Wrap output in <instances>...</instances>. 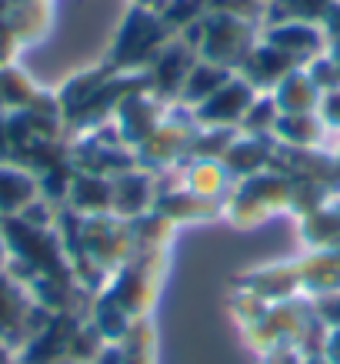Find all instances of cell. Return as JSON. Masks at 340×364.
<instances>
[{"mask_svg":"<svg viewBox=\"0 0 340 364\" xmlns=\"http://www.w3.org/2000/svg\"><path fill=\"white\" fill-rule=\"evenodd\" d=\"M300 228L314 251H340V210L334 204H324V208L304 214Z\"/></svg>","mask_w":340,"mask_h":364,"instance_id":"cell-15","label":"cell"},{"mask_svg":"<svg viewBox=\"0 0 340 364\" xmlns=\"http://www.w3.org/2000/svg\"><path fill=\"white\" fill-rule=\"evenodd\" d=\"M190 144H194V131L190 127H177V124H164V127H157L147 141L141 144V164H154V167H164L170 161L190 151Z\"/></svg>","mask_w":340,"mask_h":364,"instance_id":"cell-10","label":"cell"},{"mask_svg":"<svg viewBox=\"0 0 340 364\" xmlns=\"http://www.w3.org/2000/svg\"><path fill=\"white\" fill-rule=\"evenodd\" d=\"M257 100V87L247 84L243 77H231L220 90H214L204 104L194 107L200 127H224L231 131L243 121V114L251 111V104Z\"/></svg>","mask_w":340,"mask_h":364,"instance_id":"cell-4","label":"cell"},{"mask_svg":"<svg viewBox=\"0 0 340 364\" xmlns=\"http://www.w3.org/2000/svg\"><path fill=\"white\" fill-rule=\"evenodd\" d=\"M47 321H50V311L37 304L31 287L17 281L7 267H0V341L21 351Z\"/></svg>","mask_w":340,"mask_h":364,"instance_id":"cell-2","label":"cell"},{"mask_svg":"<svg viewBox=\"0 0 340 364\" xmlns=\"http://www.w3.org/2000/svg\"><path fill=\"white\" fill-rule=\"evenodd\" d=\"M274 134L280 137V144L294 147V151H314L324 144L327 124L320 121V114H280L274 124Z\"/></svg>","mask_w":340,"mask_h":364,"instance_id":"cell-12","label":"cell"},{"mask_svg":"<svg viewBox=\"0 0 340 364\" xmlns=\"http://www.w3.org/2000/svg\"><path fill=\"white\" fill-rule=\"evenodd\" d=\"M7 17H11V0H0V27L7 23Z\"/></svg>","mask_w":340,"mask_h":364,"instance_id":"cell-24","label":"cell"},{"mask_svg":"<svg viewBox=\"0 0 340 364\" xmlns=\"http://www.w3.org/2000/svg\"><path fill=\"white\" fill-rule=\"evenodd\" d=\"M94 364H127L124 361V348L121 344H107V348L97 354V361Z\"/></svg>","mask_w":340,"mask_h":364,"instance_id":"cell-22","label":"cell"},{"mask_svg":"<svg viewBox=\"0 0 340 364\" xmlns=\"http://www.w3.org/2000/svg\"><path fill=\"white\" fill-rule=\"evenodd\" d=\"M270 157L274 154H270L267 141L257 137V134H247L241 141L227 144V151L220 154V161H224V167L234 174V181H241V177H251V174H257V171H263V167L270 164Z\"/></svg>","mask_w":340,"mask_h":364,"instance_id":"cell-13","label":"cell"},{"mask_svg":"<svg viewBox=\"0 0 340 364\" xmlns=\"http://www.w3.org/2000/svg\"><path fill=\"white\" fill-rule=\"evenodd\" d=\"M114 181V214L124 221H137L154 210V181L141 171H121L110 177Z\"/></svg>","mask_w":340,"mask_h":364,"instance_id":"cell-5","label":"cell"},{"mask_svg":"<svg viewBox=\"0 0 340 364\" xmlns=\"http://www.w3.org/2000/svg\"><path fill=\"white\" fill-rule=\"evenodd\" d=\"M184 188L194 191V194L204 198V200L224 204V200L231 198V191H234V174L224 167L220 157H200L197 164H190V171H187Z\"/></svg>","mask_w":340,"mask_h":364,"instance_id":"cell-9","label":"cell"},{"mask_svg":"<svg viewBox=\"0 0 340 364\" xmlns=\"http://www.w3.org/2000/svg\"><path fill=\"white\" fill-rule=\"evenodd\" d=\"M310 308H314V318H317L320 324L327 328V331L340 328V287H337V291H324V294H314Z\"/></svg>","mask_w":340,"mask_h":364,"instance_id":"cell-17","label":"cell"},{"mask_svg":"<svg viewBox=\"0 0 340 364\" xmlns=\"http://www.w3.org/2000/svg\"><path fill=\"white\" fill-rule=\"evenodd\" d=\"M217 208L220 204L197 198L194 191H187V188H184V194H180V191H170V194H157L154 198L157 218H164V221H204V218H210Z\"/></svg>","mask_w":340,"mask_h":364,"instance_id":"cell-14","label":"cell"},{"mask_svg":"<svg viewBox=\"0 0 340 364\" xmlns=\"http://www.w3.org/2000/svg\"><path fill=\"white\" fill-rule=\"evenodd\" d=\"M251 50V27L241 17H234V14L204 17V57L207 60H214L220 67L243 64Z\"/></svg>","mask_w":340,"mask_h":364,"instance_id":"cell-3","label":"cell"},{"mask_svg":"<svg viewBox=\"0 0 340 364\" xmlns=\"http://www.w3.org/2000/svg\"><path fill=\"white\" fill-rule=\"evenodd\" d=\"M0 364H13V348L7 341H0Z\"/></svg>","mask_w":340,"mask_h":364,"instance_id":"cell-23","label":"cell"},{"mask_svg":"<svg viewBox=\"0 0 340 364\" xmlns=\"http://www.w3.org/2000/svg\"><path fill=\"white\" fill-rule=\"evenodd\" d=\"M267 44L277 47L280 54H287L294 64H300V60L320 57V50H324V33L307 21H290V23H280V27H274V31L267 33Z\"/></svg>","mask_w":340,"mask_h":364,"instance_id":"cell-8","label":"cell"},{"mask_svg":"<svg viewBox=\"0 0 340 364\" xmlns=\"http://www.w3.org/2000/svg\"><path fill=\"white\" fill-rule=\"evenodd\" d=\"M337 67H340V50H337Z\"/></svg>","mask_w":340,"mask_h":364,"instance_id":"cell-27","label":"cell"},{"mask_svg":"<svg viewBox=\"0 0 340 364\" xmlns=\"http://www.w3.org/2000/svg\"><path fill=\"white\" fill-rule=\"evenodd\" d=\"M324 358H327V364H340V328L327 331V341H324Z\"/></svg>","mask_w":340,"mask_h":364,"instance_id":"cell-20","label":"cell"},{"mask_svg":"<svg viewBox=\"0 0 340 364\" xmlns=\"http://www.w3.org/2000/svg\"><path fill=\"white\" fill-rule=\"evenodd\" d=\"M231 80V74H227V67L214 64V60H200V64L190 67V74H187L184 87H180V97L187 100V104H204V100L214 94V90H220L224 84Z\"/></svg>","mask_w":340,"mask_h":364,"instance_id":"cell-16","label":"cell"},{"mask_svg":"<svg viewBox=\"0 0 340 364\" xmlns=\"http://www.w3.org/2000/svg\"><path fill=\"white\" fill-rule=\"evenodd\" d=\"M67 208L80 218L114 214V181L104 174H90V171L74 174L70 191H67Z\"/></svg>","mask_w":340,"mask_h":364,"instance_id":"cell-7","label":"cell"},{"mask_svg":"<svg viewBox=\"0 0 340 364\" xmlns=\"http://www.w3.org/2000/svg\"><path fill=\"white\" fill-rule=\"evenodd\" d=\"M263 364H304V354L294 344H274L263 351Z\"/></svg>","mask_w":340,"mask_h":364,"instance_id":"cell-19","label":"cell"},{"mask_svg":"<svg viewBox=\"0 0 340 364\" xmlns=\"http://www.w3.org/2000/svg\"><path fill=\"white\" fill-rule=\"evenodd\" d=\"M40 198V181L33 171L13 161H0V218H17Z\"/></svg>","mask_w":340,"mask_h":364,"instance_id":"cell-6","label":"cell"},{"mask_svg":"<svg viewBox=\"0 0 340 364\" xmlns=\"http://www.w3.org/2000/svg\"><path fill=\"white\" fill-rule=\"evenodd\" d=\"M7 264V244H4V234H0V267Z\"/></svg>","mask_w":340,"mask_h":364,"instance_id":"cell-26","label":"cell"},{"mask_svg":"<svg viewBox=\"0 0 340 364\" xmlns=\"http://www.w3.org/2000/svg\"><path fill=\"white\" fill-rule=\"evenodd\" d=\"M304 364H327V358L324 354H310V358H304Z\"/></svg>","mask_w":340,"mask_h":364,"instance_id":"cell-25","label":"cell"},{"mask_svg":"<svg viewBox=\"0 0 340 364\" xmlns=\"http://www.w3.org/2000/svg\"><path fill=\"white\" fill-rule=\"evenodd\" d=\"M290 194H294V181L287 174L257 171L251 177H241L224 204H227V218L234 224L251 228V224L270 218L274 210L290 208Z\"/></svg>","mask_w":340,"mask_h":364,"instance_id":"cell-1","label":"cell"},{"mask_svg":"<svg viewBox=\"0 0 340 364\" xmlns=\"http://www.w3.org/2000/svg\"><path fill=\"white\" fill-rule=\"evenodd\" d=\"M0 161H13V141H11L7 117H0Z\"/></svg>","mask_w":340,"mask_h":364,"instance_id":"cell-21","label":"cell"},{"mask_svg":"<svg viewBox=\"0 0 340 364\" xmlns=\"http://www.w3.org/2000/svg\"><path fill=\"white\" fill-rule=\"evenodd\" d=\"M317 114H320V121L327 124L330 131H340V87L324 90V94H320Z\"/></svg>","mask_w":340,"mask_h":364,"instance_id":"cell-18","label":"cell"},{"mask_svg":"<svg viewBox=\"0 0 340 364\" xmlns=\"http://www.w3.org/2000/svg\"><path fill=\"white\" fill-rule=\"evenodd\" d=\"M64 364H77V361H64Z\"/></svg>","mask_w":340,"mask_h":364,"instance_id":"cell-28","label":"cell"},{"mask_svg":"<svg viewBox=\"0 0 340 364\" xmlns=\"http://www.w3.org/2000/svg\"><path fill=\"white\" fill-rule=\"evenodd\" d=\"M270 97L280 114H314L320 104V87L310 80L307 70H290Z\"/></svg>","mask_w":340,"mask_h":364,"instance_id":"cell-11","label":"cell"}]
</instances>
